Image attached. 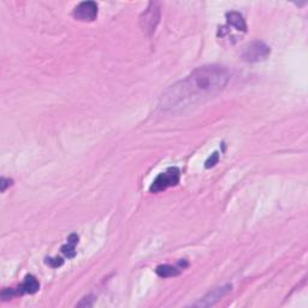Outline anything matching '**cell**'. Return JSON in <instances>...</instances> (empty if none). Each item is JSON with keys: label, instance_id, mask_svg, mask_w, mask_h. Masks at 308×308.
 Instances as JSON below:
<instances>
[{"label": "cell", "instance_id": "1", "mask_svg": "<svg viewBox=\"0 0 308 308\" xmlns=\"http://www.w3.org/2000/svg\"><path fill=\"white\" fill-rule=\"evenodd\" d=\"M229 73L220 65H205L175 83L163 93L159 108L164 112H182L208 99L226 87Z\"/></svg>", "mask_w": 308, "mask_h": 308}, {"label": "cell", "instance_id": "2", "mask_svg": "<svg viewBox=\"0 0 308 308\" xmlns=\"http://www.w3.org/2000/svg\"><path fill=\"white\" fill-rule=\"evenodd\" d=\"M160 21V5L159 2H149L148 7L140 17V25L143 33L152 35L155 31L158 23Z\"/></svg>", "mask_w": 308, "mask_h": 308}, {"label": "cell", "instance_id": "3", "mask_svg": "<svg viewBox=\"0 0 308 308\" xmlns=\"http://www.w3.org/2000/svg\"><path fill=\"white\" fill-rule=\"evenodd\" d=\"M181 172L177 168H170L165 172L160 174L149 187V191L152 193H159L170 188V187L177 186L180 182Z\"/></svg>", "mask_w": 308, "mask_h": 308}, {"label": "cell", "instance_id": "4", "mask_svg": "<svg viewBox=\"0 0 308 308\" xmlns=\"http://www.w3.org/2000/svg\"><path fill=\"white\" fill-rule=\"evenodd\" d=\"M271 53V48L261 41H253L244 47L242 59L248 63H257L266 59Z\"/></svg>", "mask_w": 308, "mask_h": 308}, {"label": "cell", "instance_id": "5", "mask_svg": "<svg viewBox=\"0 0 308 308\" xmlns=\"http://www.w3.org/2000/svg\"><path fill=\"white\" fill-rule=\"evenodd\" d=\"M98 16V5L94 1H83L74 10V17L82 22H92Z\"/></svg>", "mask_w": 308, "mask_h": 308}, {"label": "cell", "instance_id": "6", "mask_svg": "<svg viewBox=\"0 0 308 308\" xmlns=\"http://www.w3.org/2000/svg\"><path fill=\"white\" fill-rule=\"evenodd\" d=\"M231 289H232L231 286H224V287L217 288V289H214L213 292L207 294L205 298L201 299V300L198 301L197 304H194V306L195 307H209V306H212V305H214L215 302L221 300L224 296L227 295V294L231 292Z\"/></svg>", "mask_w": 308, "mask_h": 308}, {"label": "cell", "instance_id": "7", "mask_svg": "<svg viewBox=\"0 0 308 308\" xmlns=\"http://www.w3.org/2000/svg\"><path fill=\"white\" fill-rule=\"evenodd\" d=\"M17 293L19 295H23V294H35L36 292H39L40 289V283L37 282V279L34 277V276H27L23 281V283L17 288Z\"/></svg>", "mask_w": 308, "mask_h": 308}, {"label": "cell", "instance_id": "8", "mask_svg": "<svg viewBox=\"0 0 308 308\" xmlns=\"http://www.w3.org/2000/svg\"><path fill=\"white\" fill-rule=\"evenodd\" d=\"M226 19L230 25H232V27L236 28V30L246 31L247 25H246V22H244L243 17L241 16V13L232 11V12L226 13Z\"/></svg>", "mask_w": 308, "mask_h": 308}, {"label": "cell", "instance_id": "9", "mask_svg": "<svg viewBox=\"0 0 308 308\" xmlns=\"http://www.w3.org/2000/svg\"><path fill=\"white\" fill-rule=\"evenodd\" d=\"M157 275L162 278H168V277H176L180 275V270L177 267L171 266V265H160L155 270Z\"/></svg>", "mask_w": 308, "mask_h": 308}, {"label": "cell", "instance_id": "10", "mask_svg": "<svg viewBox=\"0 0 308 308\" xmlns=\"http://www.w3.org/2000/svg\"><path fill=\"white\" fill-rule=\"evenodd\" d=\"M75 246L76 244L68 242L65 246L62 247V253L68 258H74L76 255V250H75Z\"/></svg>", "mask_w": 308, "mask_h": 308}, {"label": "cell", "instance_id": "11", "mask_svg": "<svg viewBox=\"0 0 308 308\" xmlns=\"http://www.w3.org/2000/svg\"><path fill=\"white\" fill-rule=\"evenodd\" d=\"M218 162H219V154H218L217 152H214V153H213L211 157H209L208 159L206 160L205 168L206 169H211V168H213V166L217 165Z\"/></svg>", "mask_w": 308, "mask_h": 308}, {"label": "cell", "instance_id": "12", "mask_svg": "<svg viewBox=\"0 0 308 308\" xmlns=\"http://www.w3.org/2000/svg\"><path fill=\"white\" fill-rule=\"evenodd\" d=\"M46 260H47L46 261V264L50 265L51 267H54V269H56V267L62 266L63 263H64L63 259H60V258H50V259H46Z\"/></svg>", "mask_w": 308, "mask_h": 308}, {"label": "cell", "instance_id": "13", "mask_svg": "<svg viewBox=\"0 0 308 308\" xmlns=\"http://www.w3.org/2000/svg\"><path fill=\"white\" fill-rule=\"evenodd\" d=\"M11 184H12V181L7 180V178H5V177H2L1 181H0V186H1V192L6 191L7 187L11 186Z\"/></svg>", "mask_w": 308, "mask_h": 308}]
</instances>
